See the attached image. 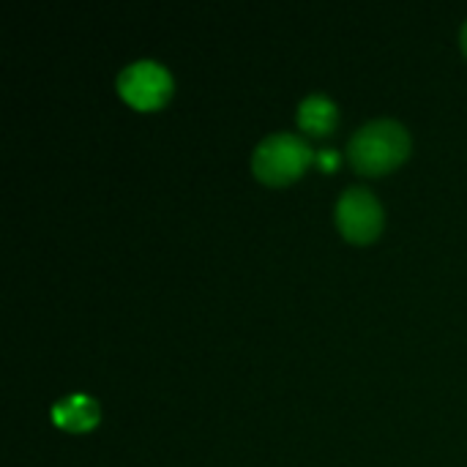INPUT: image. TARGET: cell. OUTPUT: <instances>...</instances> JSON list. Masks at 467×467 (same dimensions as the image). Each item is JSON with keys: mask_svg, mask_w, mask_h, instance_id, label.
<instances>
[{"mask_svg": "<svg viewBox=\"0 0 467 467\" xmlns=\"http://www.w3.org/2000/svg\"><path fill=\"white\" fill-rule=\"evenodd\" d=\"M315 159H317L323 167H337V161H339L337 150H331V148H328V150H317V153H315Z\"/></svg>", "mask_w": 467, "mask_h": 467, "instance_id": "obj_7", "label": "cell"}, {"mask_svg": "<svg viewBox=\"0 0 467 467\" xmlns=\"http://www.w3.org/2000/svg\"><path fill=\"white\" fill-rule=\"evenodd\" d=\"M52 421L68 432H88L99 424V405L93 397L82 394V391H74V394H66L63 400H57L49 410Z\"/></svg>", "mask_w": 467, "mask_h": 467, "instance_id": "obj_5", "label": "cell"}, {"mask_svg": "<svg viewBox=\"0 0 467 467\" xmlns=\"http://www.w3.org/2000/svg\"><path fill=\"white\" fill-rule=\"evenodd\" d=\"M334 219L348 241L369 244L383 230V205L367 186H348L334 205Z\"/></svg>", "mask_w": 467, "mask_h": 467, "instance_id": "obj_4", "label": "cell"}, {"mask_svg": "<svg viewBox=\"0 0 467 467\" xmlns=\"http://www.w3.org/2000/svg\"><path fill=\"white\" fill-rule=\"evenodd\" d=\"M460 44H462V49H465L467 55V19L462 22V27H460Z\"/></svg>", "mask_w": 467, "mask_h": 467, "instance_id": "obj_8", "label": "cell"}, {"mask_svg": "<svg viewBox=\"0 0 467 467\" xmlns=\"http://www.w3.org/2000/svg\"><path fill=\"white\" fill-rule=\"evenodd\" d=\"M315 153L293 131H271L252 150V170L263 183H287L309 164Z\"/></svg>", "mask_w": 467, "mask_h": 467, "instance_id": "obj_2", "label": "cell"}, {"mask_svg": "<svg viewBox=\"0 0 467 467\" xmlns=\"http://www.w3.org/2000/svg\"><path fill=\"white\" fill-rule=\"evenodd\" d=\"M410 153V134L394 118H375L358 126L348 140L350 164L364 175H380Z\"/></svg>", "mask_w": 467, "mask_h": 467, "instance_id": "obj_1", "label": "cell"}, {"mask_svg": "<svg viewBox=\"0 0 467 467\" xmlns=\"http://www.w3.org/2000/svg\"><path fill=\"white\" fill-rule=\"evenodd\" d=\"M115 88H118V93L131 107H137V109H156V107H161L170 99L172 77H170V71L159 60L140 57V60L126 63L118 71Z\"/></svg>", "mask_w": 467, "mask_h": 467, "instance_id": "obj_3", "label": "cell"}, {"mask_svg": "<svg viewBox=\"0 0 467 467\" xmlns=\"http://www.w3.org/2000/svg\"><path fill=\"white\" fill-rule=\"evenodd\" d=\"M339 120V109L334 104V99H328L326 93H309L298 101V126L315 137L328 134Z\"/></svg>", "mask_w": 467, "mask_h": 467, "instance_id": "obj_6", "label": "cell"}]
</instances>
